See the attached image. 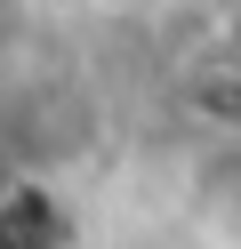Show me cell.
<instances>
[{
  "mask_svg": "<svg viewBox=\"0 0 241 249\" xmlns=\"http://www.w3.org/2000/svg\"><path fill=\"white\" fill-rule=\"evenodd\" d=\"M73 241V217H64V201L48 193V185L16 177L8 201H0V249H64Z\"/></svg>",
  "mask_w": 241,
  "mask_h": 249,
  "instance_id": "1",
  "label": "cell"
},
{
  "mask_svg": "<svg viewBox=\"0 0 241 249\" xmlns=\"http://www.w3.org/2000/svg\"><path fill=\"white\" fill-rule=\"evenodd\" d=\"M8 185H16V177H0V201H8Z\"/></svg>",
  "mask_w": 241,
  "mask_h": 249,
  "instance_id": "2",
  "label": "cell"
}]
</instances>
